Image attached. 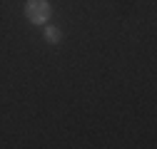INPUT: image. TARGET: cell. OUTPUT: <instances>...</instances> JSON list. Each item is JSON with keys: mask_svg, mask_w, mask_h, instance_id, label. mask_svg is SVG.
Instances as JSON below:
<instances>
[{"mask_svg": "<svg viewBox=\"0 0 157 149\" xmlns=\"http://www.w3.org/2000/svg\"><path fill=\"white\" fill-rule=\"evenodd\" d=\"M45 37H48V42H60L63 40V32L57 30V27H52V25H45Z\"/></svg>", "mask_w": 157, "mask_h": 149, "instance_id": "obj_2", "label": "cell"}, {"mask_svg": "<svg viewBox=\"0 0 157 149\" xmlns=\"http://www.w3.org/2000/svg\"><path fill=\"white\" fill-rule=\"evenodd\" d=\"M50 3L48 0H28L25 3V17L33 25H45L50 20Z\"/></svg>", "mask_w": 157, "mask_h": 149, "instance_id": "obj_1", "label": "cell"}]
</instances>
